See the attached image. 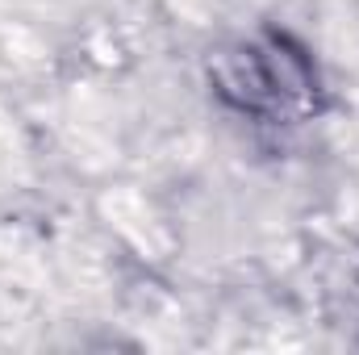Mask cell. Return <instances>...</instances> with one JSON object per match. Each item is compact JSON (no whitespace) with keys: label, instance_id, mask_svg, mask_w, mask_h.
Wrapping results in <instances>:
<instances>
[{"label":"cell","instance_id":"1","mask_svg":"<svg viewBox=\"0 0 359 355\" xmlns=\"http://www.w3.org/2000/svg\"><path fill=\"white\" fill-rule=\"evenodd\" d=\"M213 92L259 126H301L322 109V80L305 46L280 29H259L209 59Z\"/></svg>","mask_w":359,"mask_h":355}]
</instances>
